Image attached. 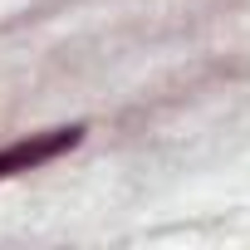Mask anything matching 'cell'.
Returning <instances> with one entry per match:
<instances>
[{
  "instance_id": "6da1fadb",
  "label": "cell",
  "mask_w": 250,
  "mask_h": 250,
  "mask_svg": "<svg viewBox=\"0 0 250 250\" xmlns=\"http://www.w3.org/2000/svg\"><path fill=\"white\" fill-rule=\"evenodd\" d=\"M79 138H83V128H54L44 138H25V143L5 147V152H0V182L15 177V172H30V167H40V162H49L59 152H69Z\"/></svg>"
}]
</instances>
